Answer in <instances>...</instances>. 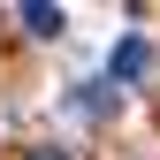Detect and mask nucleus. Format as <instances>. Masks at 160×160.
I'll return each instance as SVG.
<instances>
[{"instance_id": "1", "label": "nucleus", "mask_w": 160, "mask_h": 160, "mask_svg": "<svg viewBox=\"0 0 160 160\" xmlns=\"http://www.w3.org/2000/svg\"><path fill=\"white\" fill-rule=\"evenodd\" d=\"M152 69V46H145V38H114V53H107V76H114V84H137V76H145Z\"/></svg>"}, {"instance_id": "2", "label": "nucleus", "mask_w": 160, "mask_h": 160, "mask_svg": "<svg viewBox=\"0 0 160 160\" xmlns=\"http://www.w3.org/2000/svg\"><path fill=\"white\" fill-rule=\"evenodd\" d=\"M15 15H23V31H31V38H61V23H69V15H61V8H46V0H23Z\"/></svg>"}, {"instance_id": "3", "label": "nucleus", "mask_w": 160, "mask_h": 160, "mask_svg": "<svg viewBox=\"0 0 160 160\" xmlns=\"http://www.w3.org/2000/svg\"><path fill=\"white\" fill-rule=\"evenodd\" d=\"M31 160H69V152H53V145H38V152H31Z\"/></svg>"}]
</instances>
